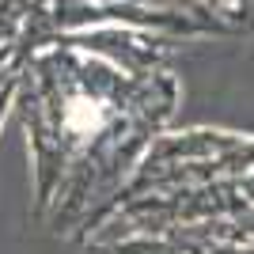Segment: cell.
<instances>
[{"label":"cell","mask_w":254,"mask_h":254,"mask_svg":"<svg viewBox=\"0 0 254 254\" xmlns=\"http://www.w3.org/2000/svg\"><path fill=\"white\" fill-rule=\"evenodd\" d=\"M106 122L103 106L91 103V99H76L68 110H64V126L72 129V133H80V137H91V133H99Z\"/></svg>","instance_id":"6da1fadb"}]
</instances>
